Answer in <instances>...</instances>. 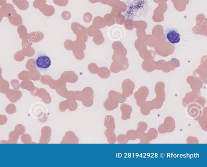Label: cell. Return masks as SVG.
<instances>
[{"label": "cell", "instance_id": "23", "mask_svg": "<svg viewBox=\"0 0 207 167\" xmlns=\"http://www.w3.org/2000/svg\"><path fill=\"white\" fill-rule=\"evenodd\" d=\"M105 136L107 137V141L110 144H114L117 141V137L113 131L107 129L104 132Z\"/></svg>", "mask_w": 207, "mask_h": 167}, {"label": "cell", "instance_id": "44", "mask_svg": "<svg viewBox=\"0 0 207 167\" xmlns=\"http://www.w3.org/2000/svg\"><path fill=\"white\" fill-rule=\"evenodd\" d=\"M10 85L8 82L3 83V84L0 85V92L5 94L9 90Z\"/></svg>", "mask_w": 207, "mask_h": 167}, {"label": "cell", "instance_id": "4", "mask_svg": "<svg viewBox=\"0 0 207 167\" xmlns=\"http://www.w3.org/2000/svg\"><path fill=\"white\" fill-rule=\"evenodd\" d=\"M186 108H187V113L189 116L192 119L197 121L201 115L203 108L194 102L189 104Z\"/></svg>", "mask_w": 207, "mask_h": 167}, {"label": "cell", "instance_id": "43", "mask_svg": "<svg viewBox=\"0 0 207 167\" xmlns=\"http://www.w3.org/2000/svg\"><path fill=\"white\" fill-rule=\"evenodd\" d=\"M117 142L119 144H127L129 140L126 135L120 134L117 138Z\"/></svg>", "mask_w": 207, "mask_h": 167}, {"label": "cell", "instance_id": "57", "mask_svg": "<svg viewBox=\"0 0 207 167\" xmlns=\"http://www.w3.org/2000/svg\"><path fill=\"white\" fill-rule=\"evenodd\" d=\"M7 122V118L6 115L0 114V126L6 124Z\"/></svg>", "mask_w": 207, "mask_h": 167}, {"label": "cell", "instance_id": "60", "mask_svg": "<svg viewBox=\"0 0 207 167\" xmlns=\"http://www.w3.org/2000/svg\"><path fill=\"white\" fill-rule=\"evenodd\" d=\"M39 89L37 87H34V88L33 89V90L30 91V92L31 93V95H33V96L35 97L38 96V93Z\"/></svg>", "mask_w": 207, "mask_h": 167}, {"label": "cell", "instance_id": "53", "mask_svg": "<svg viewBox=\"0 0 207 167\" xmlns=\"http://www.w3.org/2000/svg\"><path fill=\"white\" fill-rule=\"evenodd\" d=\"M59 108L61 111L62 112H65L66 110L68 109L67 105H66V100L63 101L60 103L59 105Z\"/></svg>", "mask_w": 207, "mask_h": 167}, {"label": "cell", "instance_id": "13", "mask_svg": "<svg viewBox=\"0 0 207 167\" xmlns=\"http://www.w3.org/2000/svg\"><path fill=\"white\" fill-rule=\"evenodd\" d=\"M108 98L112 101L122 104L125 103L126 100V98L123 95L122 93L111 90L108 93Z\"/></svg>", "mask_w": 207, "mask_h": 167}, {"label": "cell", "instance_id": "56", "mask_svg": "<svg viewBox=\"0 0 207 167\" xmlns=\"http://www.w3.org/2000/svg\"><path fill=\"white\" fill-rule=\"evenodd\" d=\"M42 100L45 104H49L52 101V99H51L49 93H47L45 96L42 99Z\"/></svg>", "mask_w": 207, "mask_h": 167}, {"label": "cell", "instance_id": "11", "mask_svg": "<svg viewBox=\"0 0 207 167\" xmlns=\"http://www.w3.org/2000/svg\"><path fill=\"white\" fill-rule=\"evenodd\" d=\"M51 132H52L51 129L49 126H45L43 127L41 131V136L40 138L39 143H48L51 140Z\"/></svg>", "mask_w": 207, "mask_h": 167}, {"label": "cell", "instance_id": "55", "mask_svg": "<svg viewBox=\"0 0 207 167\" xmlns=\"http://www.w3.org/2000/svg\"><path fill=\"white\" fill-rule=\"evenodd\" d=\"M75 100L80 101H82L84 99V97L81 91H75Z\"/></svg>", "mask_w": 207, "mask_h": 167}, {"label": "cell", "instance_id": "52", "mask_svg": "<svg viewBox=\"0 0 207 167\" xmlns=\"http://www.w3.org/2000/svg\"><path fill=\"white\" fill-rule=\"evenodd\" d=\"M58 80H53L48 85L51 89L56 90L58 87Z\"/></svg>", "mask_w": 207, "mask_h": 167}, {"label": "cell", "instance_id": "38", "mask_svg": "<svg viewBox=\"0 0 207 167\" xmlns=\"http://www.w3.org/2000/svg\"><path fill=\"white\" fill-rule=\"evenodd\" d=\"M6 111L8 114H14L17 111L16 106L13 104H9L6 107Z\"/></svg>", "mask_w": 207, "mask_h": 167}, {"label": "cell", "instance_id": "29", "mask_svg": "<svg viewBox=\"0 0 207 167\" xmlns=\"http://www.w3.org/2000/svg\"><path fill=\"white\" fill-rule=\"evenodd\" d=\"M68 109L71 111L76 110L78 107V104L75 100L67 99L66 100Z\"/></svg>", "mask_w": 207, "mask_h": 167}, {"label": "cell", "instance_id": "1", "mask_svg": "<svg viewBox=\"0 0 207 167\" xmlns=\"http://www.w3.org/2000/svg\"><path fill=\"white\" fill-rule=\"evenodd\" d=\"M156 98L152 100L154 109L162 108L166 100V92L165 86L163 84H158L155 87Z\"/></svg>", "mask_w": 207, "mask_h": 167}, {"label": "cell", "instance_id": "9", "mask_svg": "<svg viewBox=\"0 0 207 167\" xmlns=\"http://www.w3.org/2000/svg\"><path fill=\"white\" fill-rule=\"evenodd\" d=\"M61 79L65 83H75L78 80V76L73 71H66L62 74Z\"/></svg>", "mask_w": 207, "mask_h": 167}, {"label": "cell", "instance_id": "19", "mask_svg": "<svg viewBox=\"0 0 207 167\" xmlns=\"http://www.w3.org/2000/svg\"><path fill=\"white\" fill-rule=\"evenodd\" d=\"M71 29L73 32L76 35H78L82 33H86V28L85 27L78 22L72 23L71 25Z\"/></svg>", "mask_w": 207, "mask_h": 167}, {"label": "cell", "instance_id": "20", "mask_svg": "<svg viewBox=\"0 0 207 167\" xmlns=\"http://www.w3.org/2000/svg\"><path fill=\"white\" fill-rule=\"evenodd\" d=\"M104 125L107 129L114 131L115 129V119L111 115L107 116L104 118Z\"/></svg>", "mask_w": 207, "mask_h": 167}, {"label": "cell", "instance_id": "7", "mask_svg": "<svg viewBox=\"0 0 207 167\" xmlns=\"http://www.w3.org/2000/svg\"><path fill=\"white\" fill-rule=\"evenodd\" d=\"M158 132L155 128H150L147 133H145L143 137L140 141V144H149L150 141L158 137Z\"/></svg>", "mask_w": 207, "mask_h": 167}, {"label": "cell", "instance_id": "18", "mask_svg": "<svg viewBox=\"0 0 207 167\" xmlns=\"http://www.w3.org/2000/svg\"><path fill=\"white\" fill-rule=\"evenodd\" d=\"M153 109H154V108L152 101H146L143 105L140 107V112L143 115L148 116Z\"/></svg>", "mask_w": 207, "mask_h": 167}, {"label": "cell", "instance_id": "40", "mask_svg": "<svg viewBox=\"0 0 207 167\" xmlns=\"http://www.w3.org/2000/svg\"><path fill=\"white\" fill-rule=\"evenodd\" d=\"M88 36L86 33H82L77 36L76 41L77 42L85 43L88 41Z\"/></svg>", "mask_w": 207, "mask_h": 167}, {"label": "cell", "instance_id": "51", "mask_svg": "<svg viewBox=\"0 0 207 167\" xmlns=\"http://www.w3.org/2000/svg\"><path fill=\"white\" fill-rule=\"evenodd\" d=\"M71 14L69 11H63L62 14V17L64 20H69L71 18Z\"/></svg>", "mask_w": 207, "mask_h": 167}, {"label": "cell", "instance_id": "26", "mask_svg": "<svg viewBox=\"0 0 207 167\" xmlns=\"http://www.w3.org/2000/svg\"><path fill=\"white\" fill-rule=\"evenodd\" d=\"M41 11L43 13L45 16L50 17L54 14L55 12V10L53 6L45 5L44 8L41 10Z\"/></svg>", "mask_w": 207, "mask_h": 167}, {"label": "cell", "instance_id": "3", "mask_svg": "<svg viewBox=\"0 0 207 167\" xmlns=\"http://www.w3.org/2000/svg\"><path fill=\"white\" fill-rule=\"evenodd\" d=\"M149 95V90L146 87H142L134 94L137 105L141 107L146 101Z\"/></svg>", "mask_w": 207, "mask_h": 167}, {"label": "cell", "instance_id": "12", "mask_svg": "<svg viewBox=\"0 0 207 167\" xmlns=\"http://www.w3.org/2000/svg\"><path fill=\"white\" fill-rule=\"evenodd\" d=\"M120 110L121 112V119L123 120H127L131 118V115L132 112V108L131 106L125 104H121Z\"/></svg>", "mask_w": 207, "mask_h": 167}, {"label": "cell", "instance_id": "5", "mask_svg": "<svg viewBox=\"0 0 207 167\" xmlns=\"http://www.w3.org/2000/svg\"><path fill=\"white\" fill-rule=\"evenodd\" d=\"M166 37L167 40L172 44L179 43L181 41L180 34L177 30L174 29H167L165 31Z\"/></svg>", "mask_w": 207, "mask_h": 167}, {"label": "cell", "instance_id": "36", "mask_svg": "<svg viewBox=\"0 0 207 167\" xmlns=\"http://www.w3.org/2000/svg\"><path fill=\"white\" fill-rule=\"evenodd\" d=\"M88 69L91 73L95 74L98 73L99 67L95 63L92 62L88 65Z\"/></svg>", "mask_w": 207, "mask_h": 167}, {"label": "cell", "instance_id": "50", "mask_svg": "<svg viewBox=\"0 0 207 167\" xmlns=\"http://www.w3.org/2000/svg\"><path fill=\"white\" fill-rule=\"evenodd\" d=\"M86 45L85 43H80V42H77L76 41L75 49L84 51L86 49Z\"/></svg>", "mask_w": 207, "mask_h": 167}, {"label": "cell", "instance_id": "17", "mask_svg": "<svg viewBox=\"0 0 207 167\" xmlns=\"http://www.w3.org/2000/svg\"><path fill=\"white\" fill-rule=\"evenodd\" d=\"M202 129L204 131H207V109L205 107L203 108L201 115L197 120Z\"/></svg>", "mask_w": 207, "mask_h": 167}, {"label": "cell", "instance_id": "25", "mask_svg": "<svg viewBox=\"0 0 207 167\" xmlns=\"http://www.w3.org/2000/svg\"><path fill=\"white\" fill-rule=\"evenodd\" d=\"M81 92L84 99H94V91L91 87H85Z\"/></svg>", "mask_w": 207, "mask_h": 167}, {"label": "cell", "instance_id": "48", "mask_svg": "<svg viewBox=\"0 0 207 167\" xmlns=\"http://www.w3.org/2000/svg\"><path fill=\"white\" fill-rule=\"evenodd\" d=\"M68 2V0H53V2L56 5L61 7L67 6Z\"/></svg>", "mask_w": 207, "mask_h": 167}, {"label": "cell", "instance_id": "30", "mask_svg": "<svg viewBox=\"0 0 207 167\" xmlns=\"http://www.w3.org/2000/svg\"><path fill=\"white\" fill-rule=\"evenodd\" d=\"M103 18L107 26H111V25H114L115 22L114 18L111 14H107L105 15Z\"/></svg>", "mask_w": 207, "mask_h": 167}, {"label": "cell", "instance_id": "54", "mask_svg": "<svg viewBox=\"0 0 207 167\" xmlns=\"http://www.w3.org/2000/svg\"><path fill=\"white\" fill-rule=\"evenodd\" d=\"M48 92L47 90L44 88H40L39 89L38 93V97L40 99H43Z\"/></svg>", "mask_w": 207, "mask_h": 167}, {"label": "cell", "instance_id": "41", "mask_svg": "<svg viewBox=\"0 0 207 167\" xmlns=\"http://www.w3.org/2000/svg\"><path fill=\"white\" fill-rule=\"evenodd\" d=\"M194 103L198 104L199 106L202 108H204L205 107V104H206V100L204 97L202 96H199L195 100H194Z\"/></svg>", "mask_w": 207, "mask_h": 167}, {"label": "cell", "instance_id": "34", "mask_svg": "<svg viewBox=\"0 0 207 167\" xmlns=\"http://www.w3.org/2000/svg\"><path fill=\"white\" fill-rule=\"evenodd\" d=\"M126 135L129 141H135V140L137 139L135 130H129L126 132Z\"/></svg>", "mask_w": 207, "mask_h": 167}, {"label": "cell", "instance_id": "24", "mask_svg": "<svg viewBox=\"0 0 207 167\" xmlns=\"http://www.w3.org/2000/svg\"><path fill=\"white\" fill-rule=\"evenodd\" d=\"M97 74L102 79H106L108 78L110 76L111 71L107 67H100Z\"/></svg>", "mask_w": 207, "mask_h": 167}, {"label": "cell", "instance_id": "42", "mask_svg": "<svg viewBox=\"0 0 207 167\" xmlns=\"http://www.w3.org/2000/svg\"><path fill=\"white\" fill-rule=\"evenodd\" d=\"M53 80L52 78L48 75H43L41 81L44 85H49Z\"/></svg>", "mask_w": 207, "mask_h": 167}, {"label": "cell", "instance_id": "8", "mask_svg": "<svg viewBox=\"0 0 207 167\" xmlns=\"http://www.w3.org/2000/svg\"><path fill=\"white\" fill-rule=\"evenodd\" d=\"M6 96L12 103H16L22 97V93L20 90H9L6 92Z\"/></svg>", "mask_w": 207, "mask_h": 167}, {"label": "cell", "instance_id": "28", "mask_svg": "<svg viewBox=\"0 0 207 167\" xmlns=\"http://www.w3.org/2000/svg\"><path fill=\"white\" fill-rule=\"evenodd\" d=\"M19 135L15 131L10 132L9 135V139L7 141V144L18 143L19 138Z\"/></svg>", "mask_w": 207, "mask_h": 167}, {"label": "cell", "instance_id": "6", "mask_svg": "<svg viewBox=\"0 0 207 167\" xmlns=\"http://www.w3.org/2000/svg\"><path fill=\"white\" fill-rule=\"evenodd\" d=\"M201 93L200 91H195V90H192L191 92L186 93L182 99V105L185 107H186L189 104L192 103L198 97L201 96Z\"/></svg>", "mask_w": 207, "mask_h": 167}, {"label": "cell", "instance_id": "15", "mask_svg": "<svg viewBox=\"0 0 207 167\" xmlns=\"http://www.w3.org/2000/svg\"><path fill=\"white\" fill-rule=\"evenodd\" d=\"M163 123L165 127L166 133H171L174 132L175 129V121L174 118L172 117H166Z\"/></svg>", "mask_w": 207, "mask_h": 167}, {"label": "cell", "instance_id": "21", "mask_svg": "<svg viewBox=\"0 0 207 167\" xmlns=\"http://www.w3.org/2000/svg\"><path fill=\"white\" fill-rule=\"evenodd\" d=\"M92 25L98 29H103L106 25L103 17L97 16L93 20Z\"/></svg>", "mask_w": 207, "mask_h": 167}, {"label": "cell", "instance_id": "59", "mask_svg": "<svg viewBox=\"0 0 207 167\" xmlns=\"http://www.w3.org/2000/svg\"><path fill=\"white\" fill-rule=\"evenodd\" d=\"M11 85L13 87H14V88L15 90H18L20 88V84H19V83L18 82H15V80L12 81L11 82Z\"/></svg>", "mask_w": 207, "mask_h": 167}, {"label": "cell", "instance_id": "14", "mask_svg": "<svg viewBox=\"0 0 207 167\" xmlns=\"http://www.w3.org/2000/svg\"><path fill=\"white\" fill-rule=\"evenodd\" d=\"M148 128V124L146 122H140L138 123L137 126V129L135 130V133L137 138L140 140V141L143 137L145 131Z\"/></svg>", "mask_w": 207, "mask_h": 167}, {"label": "cell", "instance_id": "58", "mask_svg": "<svg viewBox=\"0 0 207 167\" xmlns=\"http://www.w3.org/2000/svg\"><path fill=\"white\" fill-rule=\"evenodd\" d=\"M38 118L39 120L42 123H44V122H47V120H48V116H47L45 113H43L40 116L38 117Z\"/></svg>", "mask_w": 207, "mask_h": 167}, {"label": "cell", "instance_id": "35", "mask_svg": "<svg viewBox=\"0 0 207 167\" xmlns=\"http://www.w3.org/2000/svg\"><path fill=\"white\" fill-rule=\"evenodd\" d=\"M21 87L23 89H25L30 91L33 90L35 87L34 84L32 82H25L21 83Z\"/></svg>", "mask_w": 207, "mask_h": 167}, {"label": "cell", "instance_id": "49", "mask_svg": "<svg viewBox=\"0 0 207 167\" xmlns=\"http://www.w3.org/2000/svg\"><path fill=\"white\" fill-rule=\"evenodd\" d=\"M64 98L67 99H71V100H76L75 99V91H68Z\"/></svg>", "mask_w": 207, "mask_h": 167}, {"label": "cell", "instance_id": "16", "mask_svg": "<svg viewBox=\"0 0 207 167\" xmlns=\"http://www.w3.org/2000/svg\"><path fill=\"white\" fill-rule=\"evenodd\" d=\"M122 94L125 98L131 96L133 94V91L135 89V86L134 84H127L126 82H124L122 84Z\"/></svg>", "mask_w": 207, "mask_h": 167}, {"label": "cell", "instance_id": "37", "mask_svg": "<svg viewBox=\"0 0 207 167\" xmlns=\"http://www.w3.org/2000/svg\"><path fill=\"white\" fill-rule=\"evenodd\" d=\"M14 131L19 136H21L25 133V127L22 124H18L15 127Z\"/></svg>", "mask_w": 207, "mask_h": 167}, {"label": "cell", "instance_id": "46", "mask_svg": "<svg viewBox=\"0 0 207 167\" xmlns=\"http://www.w3.org/2000/svg\"><path fill=\"white\" fill-rule=\"evenodd\" d=\"M93 16L89 12L86 13L83 16V20L86 23L91 22L92 20Z\"/></svg>", "mask_w": 207, "mask_h": 167}, {"label": "cell", "instance_id": "47", "mask_svg": "<svg viewBox=\"0 0 207 167\" xmlns=\"http://www.w3.org/2000/svg\"><path fill=\"white\" fill-rule=\"evenodd\" d=\"M82 102L83 105L87 107H92L94 103L93 99H84Z\"/></svg>", "mask_w": 207, "mask_h": 167}, {"label": "cell", "instance_id": "10", "mask_svg": "<svg viewBox=\"0 0 207 167\" xmlns=\"http://www.w3.org/2000/svg\"><path fill=\"white\" fill-rule=\"evenodd\" d=\"M79 142L78 138L72 131H68L65 134L61 144H77Z\"/></svg>", "mask_w": 207, "mask_h": 167}, {"label": "cell", "instance_id": "2", "mask_svg": "<svg viewBox=\"0 0 207 167\" xmlns=\"http://www.w3.org/2000/svg\"><path fill=\"white\" fill-rule=\"evenodd\" d=\"M35 63L37 69L44 71L48 69L51 65L50 59L43 52H38L35 57Z\"/></svg>", "mask_w": 207, "mask_h": 167}, {"label": "cell", "instance_id": "31", "mask_svg": "<svg viewBox=\"0 0 207 167\" xmlns=\"http://www.w3.org/2000/svg\"><path fill=\"white\" fill-rule=\"evenodd\" d=\"M76 41H72L71 40L65 41L64 43V47L66 50L73 51L75 49Z\"/></svg>", "mask_w": 207, "mask_h": 167}, {"label": "cell", "instance_id": "22", "mask_svg": "<svg viewBox=\"0 0 207 167\" xmlns=\"http://www.w3.org/2000/svg\"><path fill=\"white\" fill-rule=\"evenodd\" d=\"M119 103L112 101L108 98L104 103L105 109L108 111H113L117 109Z\"/></svg>", "mask_w": 207, "mask_h": 167}, {"label": "cell", "instance_id": "39", "mask_svg": "<svg viewBox=\"0 0 207 167\" xmlns=\"http://www.w3.org/2000/svg\"><path fill=\"white\" fill-rule=\"evenodd\" d=\"M21 142L24 144H31L32 142V139L31 136L27 134H24L21 137Z\"/></svg>", "mask_w": 207, "mask_h": 167}, {"label": "cell", "instance_id": "27", "mask_svg": "<svg viewBox=\"0 0 207 167\" xmlns=\"http://www.w3.org/2000/svg\"><path fill=\"white\" fill-rule=\"evenodd\" d=\"M86 34L88 36L90 37H94L100 33L101 31L96 28L95 27L93 26L92 25H91L89 27L86 29Z\"/></svg>", "mask_w": 207, "mask_h": 167}, {"label": "cell", "instance_id": "33", "mask_svg": "<svg viewBox=\"0 0 207 167\" xmlns=\"http://www.w3.org/2000/svg\"><path fill=\"white\" fill-rule=\"evenodd\" d=\"M73 53L76 59L81 60L85 58V53L82 51L75 49L73 51Z\"/></svg>", "mask_w": 207, "mask_h": 167}, {"label": "cell", "instance_id": "45", "mask_svg": "<svg viewBox=\"0 0 207 167\" xmlns=\"http://www.w3.org/2000/svg\"><path fill=\"white\" fill-rule=\"evenodd\" d=\"M186 143L192 144H198V139L196 137L194 136H190L187 138L186 140Z\"/></svg>", "mask_w": 207, "mask_h": 167}, {"label": "cell", "instance_id": "32", "mask_svg": "<svg viewBox=\"0 0 207 167\" xmlns=\"http://www.w3.org/2000/svg\"><path fill=\"white\" fill-rule=\"evenodd\" d=\"M104 41L105 39L102 33L94 37L93 39V42L97 45H101L103 44L104 43Z\"/></svg>", "mask_w": 207, "mask_h": 167}]
</instances>
